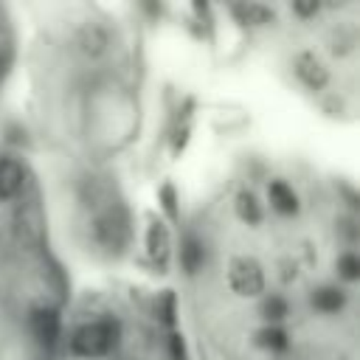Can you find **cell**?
Masks as SVG:
<instances>
[{
	"label": "cell",
	"mask_w": 360,
	"mask_h": 360,
	"mask_svg": "<svg viewBox=\"0 0 360 360\" xmlns=\"http://www.w3.org/2000/svg\"><path fill=\"white\" fill-rule=\"evenodd\" d=\"M146 250L155 262H166L169 256V231L163 228V222H152L149 231H146Z\"/></svg>",
	"instance_id": "cell-11"
},
{
	"label": "cell",
	"mask_w": 360,
	"mask_h": 360,
	"mask_svg": "<svg viewBox=\"0 0 360 360\" xmlns=\"http://www.w3.org/2000/svg\"><path fill=\"white\" fill-rule=\"evenodd\" d=\"M233 211H236V217L245 222V225H259L262 222V202L256 200V194L253 191H239L236 194V200H233Z\"/></svg>",
	"instance_id": "cell-10"
},
{
	"label": "cell",
	"mask_w": 360,
	"mask_h": 360,
	"mask_svg": "<svg viewBox=\"0 0 360 360\" xmlns=\"http://www.w3.org/2000/svg\"><path fill=\"white\" fill-rule=\"evenodd\" d=\"M262 315L270 321V326H278V323L290 315L287 298H281V295H267V298L262 301Z\"/></svg>",
	"instance_id": "cell-13"
},
{
	"label": "cell",
	"mask_w": 360,
	"mask_h": 360,
	"mask_svg": "<svg viewBox=\"0 0 360 360\" xmlns=\"http://www.w3.org/2000/svg\"><path fill=\"white\" fill-rule=\"evenodd\" d=\"M309 304H312L315 312H321V315H335V312H340V309L346 307V292L338 290V287H332V284H323V287L312 290Z\"/></svg>",
	"instance_id": "cell-9"
},
{
	"label": "cell",
	"mask_w": 360,
	"mask_h": 360,
	"mask_svg": "<svg viewBox=\"0 0 360 360\" xmlns=\"http://www.w3.org/2000/svg\"><path fill=\"white\" fill-rule=\"evenodd\" d=\"M132 219H129V211L124 208V202L118 200H107L104 205L93 208V217H90V233H93V242L104 250H124L129 245V236H132Z\"/></svg>",
	"instance_id": "cell-1"
},
{
	"label": "cell",
	"mask_w": 360,
	"mask_h": 360,
	"mask_svg": "<svg viewBox=\"0 0 360 360\" xmlns=\"http://www.w3.org/2000/svg\"><path fill=\"white\" fill-rule=\"evenodd\" d=\"M264 267L253 256H233L228 262V287L242 298H256L264 292Z\"/></svg>",
	"instance_id": "cell-3"
},
{
	"label": "cell",
	"mask_w": 360,
	"mask_h": 360,
	"mask_svg": "<svg viewBox=\"0 0 360 360\" xmlns=\"http://www.w3.org/2000/svg\"><path fill=\"white\" fill-rule=\"evenodd\" d=\"M292 11H295V14L309 17V14H318V6H301V3H298V6H292Z\"/></svg>",
	"instance_id": "cell-17"
},
{
	"label": "cell",
	"mask_w": 360,
	"mask_h": 360,
	"mask_svg": "<svg viewBox=\"0 0 360 360\" xmlns=\"http://www.w3.org/2000/svg\"><path fill=\"white\" fill-rule=\"evenodd\" d=\"M202 262H205L202 245H200L197 239H188L186 248H183V264H186V270H188V273H197V270L202 267Z\"/></svg>",
	"instance_id": "cell-15"
},
{
	"label": "cell",
	"mask_w": 360,
	"mask_h": 360,
	"mask_svg": "<svg viewBox=\"0 0 360 360\" xmlns=\"http://www.w3.org/2000/svg\"><path fill=\"white\" fill-rule=\"evenodd\" d=\"M28 332L39 346H45V349L56 346V340H59V315H56V309L34 307L28 312Z\"/></svg>",
	"instance_id": "cell-4"
},
{
	"label": "cell",
	"mask_w": 360,
	"mask_h": 360,
	"mask_svg": "<svg viewBox=\"0 0 360 360\" xmlns=\"http://www.w3.org/2000/svg\"><path fill=\"white\" fill-rule=\"evenodd\" d=\"M256 343L267 352H284L290 346V338L281 326H264V329L256 332Z\"/></svg>",
	"instance_id": "cell-12"
},
{
	"label": "cell",
	"mask_w": 360,
	"mask_h": 360,
	"mask_svg": "<svg viewBox=\"0 0 360 360\" xmlns=\"http://www.w3.org/2000/svg\"><path fill=\"white\" fill-rule=\"evenodd\" d=\"M267 200H270V208L278 211L281 217H295L298 214V194L290 183L284 180H270L267 186Z\"/></svg>",
	"instance_id": "cell-6"
},
{
	"label": "cell",
	"mask_w": 360,
	"mask_h": 360,
	"mask_svg": "<svg viewBox=\"0 0 360 360\" xmlns=\"http://www.w3.org/2000/svg\"><path fill=\"white\" fill-rule=\"evenodd\" d=\"M357 273H360V262H357V256H354V253H343V256L338 259V276H340L343 281H354Z\"/></svg>",
	"instance_id": "cell-16"
},
{
	"label": "cell",
	"mask_w": 360,
	"mask_h": 360,
	"mask_svg": "<svg viewBox=\"0 0 360 360\" xmlns=\"http://www.w3.org/2000/svg\"><path fill=\"white\" fill-rule=\"evenodd\" d=\"M233 14H239L245 22H250V25H264V22H270L273 20V11L270 8H264V6H236L233 8Z\"/></svg>",
	"instance_id": "cell-14"
},
{
	"label": "cell",
	"mask_w": 360,
	"mask_h": 360,
	"mask_svg": "<svg viewBox=\"0 0 360 360\" xmlns=\"http://www.w3.org/2000/svg\"><path fill=\"white\" fill-rule=\"evenodd\" d=\"M25 172L20 160L14 158H0V200H14L22 191Z\"/></svg>",
	"instance_id": "cell-8"
},
{
	"label": "cell",
	"mask_w": 360,
	"mask_h": 360,
	"mask_svg": "<svg viewBox=\"0 0 360 360\" xmlns=\"http://www.w3.org/2000/svg\"><path fill=\"white\" fill-rule=\"evenodd\" d=\"M292 73H295V79H298L304 87H309V90H321V87H326V82H329L326 65H323L312 51L295 53V59H292Z\"/></svg>",
	"instance_id": "cell-5"
},
{
	"label": "cell",
	"mask_w": 360,
	"mask_h": 360,
	"mask_svg": "<svg viewBox=\"0 0 360 360\" xmlns=\"http://www.w3.org/2000/svg\"><path fill=\"white\" fill-rule=\"evenodd\" d=\"M118 343V323L112 318H98L82 323L70 335V352L79 357H104Z\"/></svg>",
	"instance_id": "cell-2"
},
{
	"label": "cell",
	"mask_w": 360,
	"mask_h": 360,
	"mask_svg": "<svg viewBox=\"0 0 360 360\" xmlns=\"http://www.w3.org/2000/svg\"><path fill=\"white\" fill-rule=\"evenodd\" d=\"M76 45H79V51H82L84 56L96 59V56H101V53L110 48V34H107V28H104V25L87 22V25L79 31Z\"/></svg>",
	"instance_id": "cell-7"
}]
</instances>
